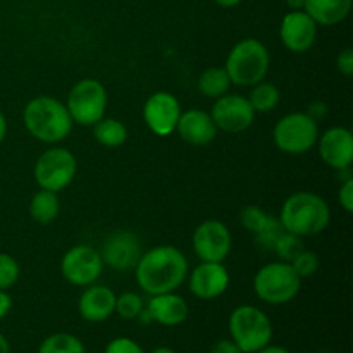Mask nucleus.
Here are the masks:
<instances>
[{"label": "nucleus", "instance_id": "nucleus-1", "mask_svg": "<svg viewBox=\"0 0 353 353\" xmlns=\"http://www.w3.org/2000/svg\"><path fill=\"white\" fill-rule=\"evenodd\" d=\"M137 283L147 295L176 292L188 278V261L181 250L161 245L141 254L134 265Z\"/></svg>", "mask_w": 353, "mask_h": 353}, {"label": "nucleus", "instance_id": "nucleus-2", "mask_svg": "<svg viewBox=\"0 0 353 353\" xmlns=\"http://www.w3.org/2000/svg\"><path fill=\"white\" fill-rule=\"evenodd\" d=\"M279 221L288 233L300 238L316 236L330 226L331 209L317 193L296 192L283 203Z\"/></svg>", "mask_w": 353, "mask_h": 353}, {"label": "nucleus", "instance_id": "nucleus-3", "mask_svg": "<svg viewBox=\"0 0 353 353\" xmlns=\"http://www.w3.org/2000/svg\"><path fill=\"white\" fill-rule=\"evenodd\" d=\"M23 121L28 133L43 143H59L72 131V119L68 107L52 97H34L23 110Z\"/></svg>", "mask_w": 353, "mask_h": 353}, {"label": "nucleus", "instance_id": "nucleus-4", "mask_svg": "<svg viewBox=\"0 0 353 353\" xmlns=\"http://www.w3.org/2000/svg\"><path fill=\"white\" fill-rule=\"evenodd\" d=\"M271 64V57L262 41L257 38H245L238 41L226 59L228 76L231 85L254 86L265 78Z\"/></svg>", "mask_w": 353, "mask_h": 353}, {"label": "nucleus", "instance_id": "nucleus-5", "mask_svg": "<svg viewBox=\"0 0 353 353\" xmlns=\"http://www.w3.org/2000/svg\"><path fill=\"white\" fill-rule=\"evenodd\" d=\"M231 340L243 353H255L272 341V323L264 310L254 305H240L231 312L230 321Z\"/></svg>", "mask_w": 353, "mask_h": 353}, {"label": "nucleus", "instance_id": "nucleus-6", "mask_svg": "<svg viewBox=\"0 0 353 353\" xmlns=\"http://www.w3.org/2000/svg\"><path fill=\"white\" fill-rule=\"evenodd\" d=\"M302 278L288 262H269L257 271L254 278V292L269 305H285L299 295Z\"/></svg>", "mask_w": 353, "mask_h": 353}, {"label": "nucleus", "instance_id": "nucleus-7", "mask_svg": "<svg viewBox=\"0 0 353 353\" xmlns=\"http://www.w3.org/2000/svg\"><path fill=\"white\" fill-rule=\"evenodd\" d=\"M65 107L72 123H78L79 126H93L105 117V86L99 79H81L69 92Z\"/></svg>", "mask_w": 353, "mask_h": 353}, {"label": "nucleus", "instance_id": "nucleus-8", "mask_svg": "<svg viewBox=\"0 0 353 353\" xmlns=\"http://www.w3.org/2000/svg\"><path fill=\"white\" fill-rule=\"evenodd\" d=\"M272 134L279 150L290 155H302L317 143L319 126L307 112H292L278 121Z\"/></svg>", "mask_w": 353, "mask_h": 353}, {"label": "nucleus", "instance_id": "nucleus-9", "mask_svg": "<svg viewBox=\"0 0 353 353\" xmlns=\"http://www.w3.org/2000/svg\"><path fill=\"white\" fill-rule=\"evenodd\" d=\"M76 171H78V162L72 152L61 147L48 148L34 164V181L41 190L59 193L71 185Z\"/></svg>", "mask_w": 353, "mask_h": 353}, {"label": "nucleus", "instance_id": "nucleus-10", "mask_svg": "<svg viewBox=\"0 0 353 353\" xmlns=\"http://www.w3.org/2000/svg\"><path fill=\"white\" fill-rule=\"evenodd\" d=\"M103 261L100 252L88 245H76L69 248L61 261V272L68 283L74 286H90L100 278Z\"/></svg>", "mask_w": 353, "mask_h": 353}, {"label": "nucleus", "instance_id": "nucleus-11", "mask_svg": "<svg viewBox=\"0 0 353 353\" xmlns=\"http://www.w3.org/2000/svg\"><path fill=\"white\" fill-rule=\"evenodd\" d=\"M214 124L217 130L230 134H238L247 131L254 124L255 110L252 109L248 99L234 93H226L214 102L210 110Z\"/></svg>", "mask_w": 353, "mask_h": 353}, {"label": "nucleus", "instance_id": "nucleus-12", "mask_svg": "<svg viewBox=\"0 0 353 353\" xmlns=\"http://www.w3.org/2000/svg\"><path fill=\"white\" fill-rule=\"evenodd\" d=\"M193 250L202 262H224L231 252V233L221 221L209 219L193 233Z\"/></svg>", "mask_w": 353, "mask_h": 353}, {"label": "nucleus", "instance_id": "nucleus-13", "mask_svg": "<svg viewBox=\"0 0 353 353\" xmlns=\"http://www.w3.org/2000/svg\"><path fill=\"white\" fill-rule=\"evenodd\" d=\"M181 116L178 99L169 92H155L143 105V119L148 130L157 137H169L174 133Z\"/></svg>", "mask_w": 353, "mask_h": 353}, {"label": "nucleus", "instance_id": "nucleus-14", "mask_svg": "<svg viewBox=\"0 0 353 353\" xmlns=\"http://www.w3.org/2000/svg\"><path fill=\"white\" fill-rule=\"evenodd\" d=\"M279 38L290 52L303 54L316 43V21L305 10H290L279 24Z\"/></svg>", "mask_w": 353, "mask_h": 353}, {"label": "nucleus", "instance_id": "nucleus-15", "mask_svg": "<svg viewBox=\"0 0 353 353\" xmlns=\"http://www.w3.org/2000/svg\"><path fill=\"white\" fill-rule=\"evenodd\" d=\"M190 292L200 300H214L230 286V272L223 262H202L190 272Z\"/></svg>", "mask_w": 353, "mask_h": 353}, {"label": "nucleus", "instance_id": "nucleus-16", "mask_svg": "<svg viewBox=\"0 0 353 353\" xmlns=\"http://www.w3.org/2000/svg\"><path fill=\"white\" fill-rule=\"evenodd\" d=\"M103 264L116 271H130L141 257V243L137 234L130 231H117L107 238L100 252Z\"/></svg>", "mask_w": 353, "mask_h": 353}, {"label": "nucleus", "instance_id": "nucleus-17", "mask_svg": "<svg viewBox=\"0 0 353 353\" xmlns=\"http://www.w3.org/2000/svg\"><path fill=\"white\" fill-rule=\"evenodd\" d=\"M317 145H319L321 159H323L326 165L336 169V171L347 169L352 165L353 134L350 130L341 126L330 128L323 134L319 133Z\"/></svg>", "mask_w": 353, "mask_h": 353}, {"label": "nucleus", "instance_id": "nucleus-18", "mask_svg": "<svg viewBox=\"0 0 353 353\" xmlns=\"http://www.w3.org/2000/svg\"><path fill=\"white\" fill-rule=\"evenodd\" d=\"M174 131H178L181 140L188 145L203 147V145H209L216 140L219 130L216 128L209 112L190 109L186 112H181Z\"/></svg>", "mask_w": 353, "mask_h": 353}, {"label": "nucleus", "instance_id": "nucleus-19", "mask_svg": "<svg viewBox=\"0 0 353 353\" xmlns=\"http://www.w3.org/2000/svg\"><path fill=\"white\" fill-rule=\"evenodd\" d=\"M116 293L103 285H90L78 302L79 316L88 323H103L116 312Z\"/></svg>", "mask_w": 353, "mask_h": 353}, {"label": "nucleus", "instance_id": "nucleus-20", "mask_svg": "<svg viewBox=\"0 0 353 353\" xmlns=\"http://www.w3.org/2000/svg\"><path fill=\"white\" fill-rule=\"evenodd\" d=\"M145 309L150 314L152 323H157L165 327L179 326L190 316L188 302L176 292L150 296Z\"/></svg>", "mask_w": 353, "mask_h": 353}, {"label": "nucleus", "instance_id": "nucleus-21", "mask_svg": "<svg viewBox=\"0 0 353 353\" xmlns=\"http://www.w3.org/2000/svg\"><path fill=\"white\" fill-rule=\"evenodd\" d=\"M240 221L248 231L255 236V241H257L261 247L271 250L274 241L278 240L279 234L285 231L279 217L271 216L265 210H262L261 207L248 205L241 210Z\"/></svg>", "mask_w": 353, "mask_h": 353}, {"label": "nucleus", "instance_id": "nucleus-22", "mask_svg": "<svg viewBox=\"0 0 353 353\" xmlns=\"http://www.w3.org/2000/svg\"><path fill=\"white\" fill-rule=\"evenodd\" d=\"M353 0H305V10L317 26H336L352 10Z\"/></svg>", "mask_w": 353, "mask_h": 353}, {"label": "nucleus", "instance_id": "nucleus-23", "mask_svg": "<svg viewBox=\"0 0 353 353\" xmlns=\"http://www.w3.org/2000/svg\"><path fill=\"white\" fill-rule=\"evenodd\" d=\"M61 203L55 192L40 190L33 195L30 202V216L38 224H50L59 216Z\"/></svg>", "mask_w": 353, "mask_h": 353}, {"label": "nucleus", "instance_id": "nucleus-24", "mask_svg": "<svg viewBox=\"0 0 353 353\" xmlns=\"http://www.w3.org/2000/svg\"><path fill=\"white\" fill-rule=\"evenodd\" d=\"M93 137L103 147L117 148L128 140V130L121 121L102 117L99 123L93 124Z\"/></svg>", "mask_w": 353, "mask_h": 353}, {"label": "nucleus", "instance_id": "nucleus-25", "mask_svg": "<svg viewBox=\"0 0 353 353\" xmlns=\"http://www.w3.org/2000/svg\"><path fill=\"white\" fill-rule=\"evenodd\" d=\"M196 86L203 97L216 100L230 92L231 79L224 68H209L200 74Z\"/></svg>", "mask_w": 353, "mask_h": 353}, {"label": "nucleus", "instance_id": "nucleus-26", "mask_svg": "<svg viewBox=\"0 0 353 353\" xmlns=\"http://www.w3.org/2000/svg\"><path fill=\"white\" fill-rule=\"evenodd\" d=\"M279 100H281V93H279L278 86H274L272 83H257L252 88L250 97H248V102H250L252 109L255 112H271L276 107L279 105Z\"/></svg>", "mask_w": 353, "mask_h": 353}, {"label": "nucleus", "instance_id": "nucleus-27", "mask_svg": "<svg viewBox=\"0 0 353 353\" xmlns=\"http://www.w3.org/2000/svg\"><path fill=\"white\" fill-rule=\"evenodd\" d=\"M38 353H86V348L74 334L54 333L41 341Z\"/></svg>", "mask_w": 353, "mask_h": 353}, {"label": "nucleus", "instance_id": "nucleus-28", "mask_svg": "<svg viewBox=\"0 0 353 353\" xmlns=\"http://www.w3.org/2000/svg\"><path fill=\"white\" fill-rule=\"evenodd\" d=\"M283 262H292L300 252L303 250V243H302V238L296 236V234L288 233V231H283L281 234L278 236V240L274 241L271 248Z\"/></svg>", "mask_w": 353, "mask_h": 353}, {"label": "nucleus", "instance_id": "nucleus-29", "mask_svg": "<svg viewBox=\"0 0 353 353\" xmlns=\"http://www.w3.org/2000/svg\"><path fill=\"white\" fill-rule=\"evenodd\" d=\"M143 309H145L143 299H141L138 293L126 292V293H121L119 296H116V312L119 314V317H123V319L126 321L137 319Z\"/></svg>", "mask_w": 353, "mask_h": 353}, {"label": "nucleus", "instance_id": "nucleus-30", "mask_svg": "<svg viewBox=\"0 0 353 353\" xmlns=\"http://www.w3.org/2000/svg\"><path fill=\"white\" fill-rule=\"evenodd\" d=\"M19 279V264L9 254H0V290H9Z\"/></svg>", "mask_w": 353, "mask_h": 353}, {"label": "nucleus", "instance_id": "nucleus-31", "mask_svg": "<svg viewBox=\"0 0 353 353\" xmlns=\"http://www.w3.org/2000/svg\"><path fill=\"white\" fill-rule=\"evenodd\" d=\"M290 264H292V268L295 269V272L300 278H310V276L316 274L317 269H319V257H317L314 252H309L303 248Z\"/></svg>", "mask_w": 353, "mask_h": 353}, {"label": "nucleus", "instance_id": "nucleus-32", "mask_svg": "<svg viewBox=\"0 0 353 353\" xmlns=\"http://www.w3.org/2000/svg\"><path fill=\"white\" fill-rule=\"evenodd\" d=\"M103 353H145V350L131 338L121 336L109 341Z\"/></svg>", "mask_w": 353, "mask_h": 353}, {"label": "nucleus", "instance_id": "nucleus-33", "mask_svg": "<svg viewBox=\"0 0 353 353\" xmlns=\"http://www.w3.org/2000/svg\"><path fill=\"white\" fill-rule=\"evenodd\" d=\"M338 200H340V205L343 207L345 212H353V178L341 183L340 192H338Z\"/></svg>", "mask_w": 353, "mask_h": 353}, {"label": "nucleus", "instance_id": "nucleus-34", "mask_svg": "<svg viewBox=\"0 0 353 353\" xmlns=\"http://www.w3.org/2000/svg\"><path fill=\"white\" fill-rule=\"evenodd\" d=\"M336 68L341 74L347 76V78H352L353 76V50L350 47L343 48V50L338 54Z\"/></svg>", "mask_w": 353, "mask_h": 353}, {"label": "nucleus", "instance_id": "nucleus-35", "mask_svg": "<svg viewBox=\"0 0 353 353\" xmlns=\"http://www.w3.org/2000/svg\"><path fill=\"white\" fill-rule=\"evenodd\" d=\"M209 353H243L238 348V345L234 343L233 340H228V338H224V340H219L216 341V343L210 347V352Z\"/></svg>", "mask_w": 353, "mask_h": 353}, {"label": "nucleus", "instance_id": "nucleus-36", "mask_svg": "<svg viewBox=\"0 0 353 353\" xmlns=\"http://www.w3.org/2000/svg\"><path fill=\"white\" fill-rule=\"evenodd\" d=\"M10 307H12V300H10L9 293L6 290H0V321L9 314Z\"/></svg>", "mask_w": 353, "mask_h": 353}, {"label": "nucleus", "instance_id": "nucleus-37", "mask_svg": "<svg viewBox=\"0 0 353 353\" xmlns=\"http://www.w3.org/2000/svg\"><path fill=\"white\" fill-rule=\"evenodd\" d=\"M255 353H292V352H290L288 348L281 347V345H272V343H269V345H265L264 348H261V350L255 352Z\"/></svg>", "mask_w": 353, "mask_h": 353}, {"label": "nucleus", "instance_id": "nucleus-38", "mask_svg": "<svg viewBox=\"0 0 353 353\" xmlns=\"http://www.w3.org/2000/svg\"><path fill=\"white\" fill-rule=\"evenodd\" d=\"M290 10H303L305 7V0H285Z\"/></svg>", "mask_w": 353, "mask_h": 353}, {"label": "nucleus", "instance_id": "nucleus-39", "mask_svg": "<svg viewBox=\"0 0 353 353\" xmlns=\"http://www.w3.org/2000/svg\"><path fill=\"white\" fill-rule=\"evenodd\" d=\"M6 134H7V119L2 114V110H0V141H3Z\"/></svg>", "mask_w": 353, "mask_h": 353}, {"label": "nucleus", "instance_id": "nucleus-40", "mask_svg": "<svg viewBox=\"0 0 353 353\" xmlns=\"http://www.w3.org/2000/svg\"><path fill=\"white\" fill-rule=\"evenodd\" d=\"M214 2H216L217 6L226 7V9H230V7H236L238 3H241V2H243V0H214Z\"/></svg>", "mask_w": 353, "mask_h": 353}, {"label": "nucleus", "instance_id": "nucleus-41", "mask_svg": "<svg viewBox=\"0 0 353 353\" xmlns=\"http://www.w3.org/2000/svg\"><path fill=\"white\" fill-rule=\"evenodd\" d=\"M0 353H10V345L7 338L0 333Z\"/></svg>", "mask_w": 353, "mask_h": 353}, {"label": "nucleus", "instance_id": "nucleus-42", "mask_svg": "<svg viewBox=\"0 0 353 353\" xmlns=\"http://www.w3.org/2000/svg\"><path fill=\"white\" fill-rule=\"evenodd\" d=\"M150 353H178V352H174L172 348H169V347H157L155 350H152Z\"/></svg>", "mask_w": 353, "mask_h": 353}]
</instances>
